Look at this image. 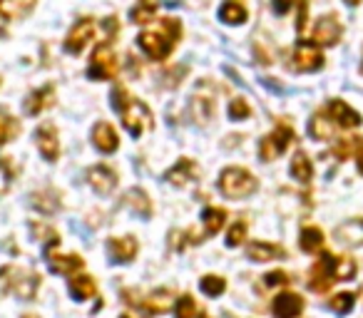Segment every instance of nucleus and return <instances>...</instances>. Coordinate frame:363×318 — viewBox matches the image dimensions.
I'll return each mask as SVG.
<instances>
[{"label":"nucleus","mask_w":363,"mask_h":318,"mask_svg":"<svg viewBox=\"0 0 363 318\" xmlns=\"http://www.w3.org/2000/svg\"><path fill=\"white\" fill-rule=\"evenodd\" d=\"M48 266L52 273H62V276H75L82 266H85V259L77 256V254H57L55 249H48L45 251Z\"/></svg>","instance_id":"4468645a"},{"label":"nucleus","mask_w":363,"mask_h":318,"mask_svg":"<svg viewBox=\"0 0 363 318\" xmlns=\"http://www.w3.org/2000/svg\"><path fill=\"white\" fill-rule=\"evenodd\" d=\"M120 318H132V316H130V313H122V316H120Z\"/></svg>","instance_id":"8fccbe9b"},{"label":"nucleus","mask_w":363,"mask_h":318,"mask_svg":"<svg viewBox=\"0 0 363 318\" xmlns=\"http://www.w3.org/2000/svg\"><path fill=\"white\" fill-rule=\"evenodd\" d=\"M326 115L336 122V127H343V130H353V127L361 125V115H358L351 105H346L343 100H331V102H328Z\"/></svg>","instance_id":"6ab92c4d"},{"label":"nucleus","mask_w":363,"mask_h":318,"mask_svg":"<svg viewBox=\"0 0 363 318\" xmlns=\"http://www.w3.org/2000/svg\"><path fill=\"white\" fill-rule=\"evenodd\" d=\"M70 293L75 301H87V298H92L97 293L95 278L87 276V273H75V276L70 278Z\"/></svg>","instance_id":"cd10ccee"},{"label":"nucleus","mask_w":363,"mask_h":318,"mask_svg":"<svg viewBox=\"0 0 363 318\" xmlns=\"http://www.w3.org/2000/svg\"><path fill=\"white\" fill-rule=\"evenodd\" d=\"M174 313H177V318H207V313L197 306V301H194L189 293H184L182 298H177Z\"/></svg>","instance_id":"c9c22d12"},{"label":"nucleus","mask_w":363,"mask_h":318,"mask_svg":"<svg viewBox=\"0 0 363 318\" xmlns=\"http://www.w3.org/2000/svg\"><path fill=\"white\" fill-rule=\"evenodd\" d=\"M356 276V261L348 256H336V281H351Z\"/></svg>","instance_id":"ea45409f"},{"label":"nucleus","mask_w":363,"mask_h":318,"mask_svg":"<svg viewBox=\"0 0 363 318\" xmlns=\"http://www.w3.org/2000/svg\"><path fill=\"white\" fill-rule=\"evenodd\" d=\"M249 11L244 0H224L222 8H219V21L227 23V25H242L247 23Z\"/></svg>","instance_id":"5701e85b"},{"label":"nucleus","mask_w":363,"mask_h":318,"mask_svg":"<svg viewBox=\"0 0 363 318\" xmlns=\"http://www.w3.org/2000/svg\"><path fill=\"white\" fill-rule=\"evenodd\" d=\"M272 311L277 318H298L303 313V298L298 293L291 291H284L274 298L272 303Z\"/></svg>","instance_id":"aec40b11"},{"label":"nucleus","mask_w":363,"mask_h":318,"mask_svg":"<svg viewBox=\"0 0 363 318\" xmlns=\"http://www.w3.org/2000/svg\"><path fill=\"white\" fill-rule=\"evenodd\" d=\"M87 75H90V80H115L117 55L110 40L100 42V45L95 47V52H92V57H90V65H87Z\"/></svg>","instance_id":"423d86ee"},{"label":"nucleus","mask_w":363,"mask_h":318,"mask_svg":"<svg viewBox=\"0 0 363 318\" xmlns=\"http://www.w3.org/2000/svg\"><path fill=\"white\" fill-rule=\"evenodd\" d=\"M18 174V164L13 157H0V197H6L13 187V179Z\"/></svg>","instance_id":"72a5a7b5"},{"label":"nucleus","mask_w":363,"mask_h":318,"mask_svg":"<svg viewBox=\"0 0 363 318\" xmlns=\"http://www.w3.org/2000/svg\"><path fill=\"white\" fill-rule=\"evenodd\" d=\"M122 202L127 204V207L132 209V212L137 214V217H142V219H150L152 217V212H155V209H152V199L147 197V192L145 189H130V192L125 194V199H122Z\"/></svg>","instance_id":"b1692460"},{"label":"nucleus","mask_w":363,"mask_h":318,"mask_svg":"<svg viewBox=\"0 0 363 318\" xmlns=\"http://www.w3.org/2000/svg\"><path fill=\"white\" fill-rule=\"evenodd\" d=\"M294 140H296V132H294V127L286 125V122H279V125L274 127V130L269 132L262 142H259V154H262L264 162H272V159L281 157L284 152L291 147Z\"/></svg>","instance_id":"39448f33"},{"label":"nucleus","mask_w":363,"mask_h":318,"mask_svg":"<svg viewBox=\"0 0 363 318\" xmlns=\"http://www.w3.org/2000/svg\"><path fill=\"white\" fill-rule=\"evenodd\" d=\"M102 28H105V33H107L105 40H110V42H112V38L120 33V23H117V18H105V21H102Z\"/></svg>","instance_id":"c03bdc74"},{"label":"nucleus","mask_w":363,"mask_h":318,"mask_svg":"<svg viewBox=\"0 0 363 318\" xmlns=\"http://www.w3.org/2000/svg\"><path fill=\"white\" fill-rule=\"evenodd\" d=\"M140 251V242L135 237H112L107 242V254L115 263H130Z\"/></svg>","instance_id":"f3484780"},{"label":"nucleus","mask_w":363,"mask_h":318,"mask_svg":"<svg viewBox=\"0 0 363 318\" xmlns=\"http://www.w3.org/2000/svg\"><path fill=\"white\" fill-rule=\"evenodd\" d=\"M341 23H338L336 16H323L316 21V25H313V33H311V40L316 42V45H336L338 40H341Z\"/></svg>","instance_id":"2eb2a0df"},{"label":"nucleus","mask_w":363,"mask_h":318,"mask_svg":"<svg viewBox=\"0 0 363 318\" xmlns=\"http://www.w3.org/2000/svg\"><path fill=\"white\" fill-rule=\"evenodd\" d=\"M289 283V273L286 271H269L264 276V286L274 288V286H286Z\"/></svg>","instance_id":"37998d69"},{"label":"nucleus","mask_w":363,"mask_h":318,"mask_svg":"<svg viewBox=\"0 0 363 318\" xmlns=\"http://www.w3.org/2000/svg\"><path fill=\"white\" fill-rule=\"evenodd\" d=\"M227 224V212L222 207H207L202 212V227H204V237H217L219 232Z\"/></svg>","instance_id":"a878e982"},{"label":"nucleus","mask_w":363,"mask_h":318,"mask_svg":"<svg viewBox=\"0 0 363 318\" xmlns=\"http://www.w3.org/2000/svg\"><path fill=\"white\" fill-rule=\"evenodd\" d=\"M199 291L209 298L222 296V293L227 291V278L217 276V273H207V276H202V281H199Z\"/></svg>","instance_id":"e433bc0d"},{"label":"nucleus","mask_w":363,"mask_h":318,"mask_svg":"<svg viewBox=\"0 0 363 318\" xmlns=\"http://www.w3.org/2000/svg\"><path fill=\"white\" fill-rule=\"evenodd\" d=\"M40 273L21 266H6L0 268V288L6 293H16L23 301H33L40 291Z\"/></svg>","instance_id":"7ed1b4c3"},{"label":"nucleus","mask_w":363,"mask_h":318,"mask_svg":"<svg viewBox=\"0 0 363 318\" xmlns=\"http://www.w3.org/2000/svg\"><path fill=\"white\" fill-rule=\"evenodd\" d=\"M348 3H351V6H358V3H361V0H348Z\"/></svg>","instance_id":"09e8293b"},{"label":"nucleus","mask_w":363,"mask_h":318,"mask_svg":"<svg viewBox=\"0 0 363 318\" xmlns=\"http://www.w3.org/2000/svg\"><path fill=\"white\" fill-rule=\"evenodd\" d=\"M33 207L43 214H55L57 209L62 207L60 192H55V189H43V192H35L33 194Z\"/></svg>","instance_id":"c756f323"},{"label":"nucleus","mask_w":363,"mask_h":318,"mask_svg":"<svg viewBox=\"0 0 363 318\" xmlns=\"http://www.w3.org/2000/svg\"><path fill=\"white\" fill-rule=\"evenodd\" d=\"M298 244H301V249L306 254H318L323 249V244H326V239H323V232L318 227H303Z\"/></svg>","instance_id":"473e14b6"},{"label":"nucleus","mask_w":363,"mask_h":318,"mask_svg":"<svg viewBox=\"0 0 363 318\" xmlns=\"http://www.w3.org/2000/svg\"><path fill=\"white\" fill-rule=\"evenodd\" d=\"M23 318H40V316H35V313H26Z\"/></svg>","instance_id":"de8ad7c7"},{"label":"nucleus","mask_w":363,"mask_h":318,"mask_svg":"<svg viewBox=\"0 0 363 318\" xmlns=\"http://www.w3.org/2000/svg\"><path fill=\"white\" fill-rule=\"evenodd\" d=\"M92 144H95L102 154H112V152H117V147H120V135H117V130L110 122H97V125L92 127Z\"/></svg>","instance_id":"412c9836"},{"label":"nucleus","mask_w":363,"mask_h":318,"mask_svg":"<svg viewBox=\"0 0 363 318\" xmlns=\"http://www.w3.org/2000/svg\"><path fill=\"white\" fill-rule=\"evenodd\" d=\"M214 115H217V95L212 92V85L204 80L192 97V117L199 125H209Z\"/></svg>","instance_id":"1a4fd4ad"},{"label":"nucleus","mask_w":363,"mask_h":318,"mask_svg":"<svg viewBox=\"0 0 363 318\" xmlns=\"http://www.w3.org/2000/svg\"><path fill=\"white\" fill-rule=\"evenodd\" d=\"M127 303L140 308L145 316H155V313H167L169 308H174L177 298L172 288H157V291L147 293V298H127Z\"/></svg>","instance_id":"6e6552de"},{"label":"nucleus","mask_w":363,"mask_h":318,"mask_svg":"<svg viewBox=\"0 0 363 318\" xmlns=\"http://www.w3.org/2000/svg\"><path fill=\"white\" fill-rule=\"evenodd\" d=\"M95 33H97V23L92 21V18H80V21L70 28V33H67L65 50L70 52V55H80V52L90 45Z\"/></svg>","instance_id":"9d476101"},{"label":"nucleus","mask_w":363,"mask_h":318,"mask_svg":"<svg viewBox=\"0 0 363 318\" xmlns=\"http://www.w3.org/2000/svg\"><path fill=\"white\" fill-rule=\"evenodd\" d=\"M358 142H361V137H343V140H336V144H333V154H336L338 159H348L351 154H356Z\"/></svg>","instance_id":"4c0bfd02"},{"label":"nucleus","mask_w":363,"mask_h":318,"mask_svg":"<svg viewBox=\"0 0 363 318\" xmlns=\"http://www.w3.org/2000/svg\"><path fill=\"white\" fill-rule=\"evenodd\" d=\"M356 162H358V169H361V174H363V140L358 142V149H356Z\"/></svg>","instance_id":"49530a36"},{"label":"nucleus","mask_w":363,"mask_h":318,"mask_svg":"<svg viewBox=\"0 0 363 318\" xmlns=\"http://www.w3.org/2000/svg\"><path fill=\"white\" fill-rule=\"evenodd\" d=\"M35 144L48 162H57V157H60V140H57V127L52 125V122H43V125L38 127Z\"/></svg>","instance_id":"f8f14e48"},{"label":"nucleus","mask_w":363,"mask_h":318,"mask_svg":"<svg viewBox=\"0 0 363 318\" xmlns=\"http://www.w3.org/2000/svg\"><path fill=\"white\" fill-rule=\"evenodd\" d=\"M291 0H274L272 3V8H274V13H279V16H284V13H289L291 11Z\"/></svg>","instance_id":"a18cd8bd"},{"label":"nucleus","mask_w":363,"mask_h":318,"mask_svg":"<svg viewBox=\"0 0 363 318\" xmlns=\"http://www.w3.org/2000/svg\"><path fill=\"white\" fill-rule=\"evenodd\" d=\"M308 132H311L313 140H321V142L333 140V135H336V122H333L326 112H316V115L311 117V122H308Z\"/></svg>","instance_id":"393cba45"},{"label":"nucleus","mask_w":363,"mask_h":318,"mask_svg":"<svg viewBox=\"0 0 363 318\" xmlns=\"http://www.w3.org/2000/svg\"><path fill=\"white\" fill-rule=\"evenodd\" d=\"M247 232H249L247 219H237V222L232 224V229L227 232V246H239V244H244Z\"/></svg>","instance_id":"58836bf2"},{"label":"nucleus","mask_w":363,"mask_h":318,"mask_svg":"<svg viewBox=\"0 0 363 318\" xmlns=\"http://www.w3.org/2000/svg\"><path fill=\"white\" fill-rule=\"evenodd\" d=\"M336 239L346 246H361L363 244V219H351L336 229Z\"/></svg>","instance_id":"bb28decb"},{"label":"nucleus","mask_w":363,"mask_h":318,"mask_svg":"<svg viewBox=\"0 0 363 318\" xmlns=\"http://www.w3.org/2000/svg\"><path fill=\"white\" fill-rule=\"evenodd\" d=\"M291 177L296 179V182H301V184L311 182L313 164H311V159H308L306 152H296V154H294V159H291Z\"/></svg>","instance_id":"2f4dec72"},{"label":"nucleus","mask_w":363,"mask_h":318,"mask_svg":"<svg viewBox=\"0 0 363 318\" xmlns=\"http://www.w3.org/2000/svg\"><path fill=\"white\" fill-rule=\"evenodd\" d=\"M57 100V90L55 85H43L40 90H33L26 100V115L30 117H38L43 115L45 110H50Z\"/></svg>","instance_id":"a211bd4d"},{"label":"nucleus","mask_w":363,"mask_h":318,"mask_svg":"<svg viewBox=\"0 0 363 318\" xmlns=\"http://www.w3.org/2000/svg\"><path fill=\"white\" fill-rule=\"evenodd\" d=\"M87 184H90L97 194L107 197V194H112L117 187V172L110 164H95V167L87 169Z\"/></svg>","instance_id":"ddd939ff"},{"label":"nucleus","mask_w":363,"mask_h":318,"mask_svg":"<svg viewBox=\"0 0 363 318\" xmlns=\"http://www.w3.org/2000/svg\"><path fill=\"white\" fill-rule=\"evenodd\" d=\"M356 303V296L353 293H336L333 298H328V308L333 313H348Z\"/></svg>","instance_id":"a19ab883"},{"label":"nucleus","mask_w":363,"mask_h":318,"mask_svg":"<svg viewBox=\"0 0 363 318\" xmlns=\"http://www.w3.org/2000/svg\"><path fill=\"white\" fill-rule=\"evenodd\" d=\"M197 177H199V164L194 162V159H189V157H182L179 162H177L174 167L164 174L167 182L174 184V187H179V189L189 187Z\"/></svg>","instance_id":"dca6fc26"},{"label":"nucleus","mask_w":363,"mask_h":318,"mask_svg":"<svg viewBox=\"0 0 363 318\" xmlns=\"http://www.w3.org/2000/svg\"><path fill=\"white\" fill-rule=\"evenodd\" d=\"M35 8V0H0V16L8 21H21Z\"/></svg>","instance_id":"c85d7f7f"},{"label":"nucleus","mask_w":363,"mask_h":318,"mask_svg":"<svg viewBox=\"0 0 363 318\" xmlns=\"http://www.w3.org/2000/svg\"><path fill=\"white\" fill-rule=\"evenodd\" d=\"M112 107L120 112L122 125H125V130L130 132L132 137H142L147 130L155 127V117H152L150 107L142 100H135L122 85H117L115 90H112Z\"/></svg>","instance_id":"f03ea898"},{"label":"nucleus","mask_w":363,"mask_h":318,"mask_svg":"<svg viewBox=\"0 0 363 318\" xmlns=\"http://www.w3.org/2000/svg\"><path fill=\"white\" fill-rule=\"evenodd\" d=\"M249 115H252V107H249V102L244 100V97L232 100V105H229V120L242 122V120H249Z\"/></svg>","instance_id":"79ce46f5"},{"label":"nucleus","mask_w":363,"mask_h":318,"mask_svg":"<svg viewBox=\"0 0 363 318\" xmlns=\"http://www.w3.org/2000/svg\"><path fill=\"white\" fill-rule=\"evenodd\" d=\"M257 189H259L257 177L244 167H227L219 174V192L229 199H247Z\"/></svg>","instance_id":"20e7f679"},{"label":"nucleus","mask_w":363,"mask_h":318,"mask_svg":"<svg viewBox=\"0 0 363 318\" xmlns=\"http://www.w3.org/2000/svg\"><path fill=\"white\" fill-rule=\"evenodd\" d=\"M18 135H21V122L13 115H8L6 110H0V147L13 142Z\"/></svg>","instance_id":"f704fd0d"},{"label":"nucleus","mask_w":363,"mask_h":318,"mask_svg":"<svg viewBox=\"0 0 363 318\" xmlns=\"http://www.w3.org/2000/svg\"><path fill=\"white\" fill-rule=\"evenodd\" d=\"M247 256L252 259V261H274V259L286 256V249L272 242H252L247 246Z\"/></svg>","instance_id":"4be33fe9"},{"label":"nucleus","mask_w":363,"mask_h":318,"mask_svg":"<svg viewBox=\"0 0 363 318\" xmlns=\"http://www.w3.org/2000/svg\"><path fill=\"white\" fill-rule=\"evenodd\" d=\"M182 38V23L177 18H162L157 25L147 28V30L140 33L137 38V45L142 47L150 60H167V57L174 52L177 42Z\"/></svg>","instance_id":"f257e3e1"},{"label":"nucleus","mask_w":363,"mask_h":318,"mask_svg":"<svg viewBox=\"0 0 363 318\" xmlns=\"http://www.w3.org/2000/svg\"><path fill=\"white\" fill-rule=\"evenodd\" d=\"M294 70L298 72H313L323 67V55H321V45H316L313 40H301L294 47Z\"/></svg>","instance_id":"9b49d317"},{"label":"nucleus","mask_w":363,"mask_h":318,"mask_svg":"<svg viewBox=\"0 0 363 318\" xmlns=\"http://www.w3.org/2000/svg\"><path fill=\"white\" fill-rule=\"evenodd\" d=\"M331 283H336V256L321 254V259L313 263L311 273H308V288L316 293H326Z\"/></svg>","instance_id":"0eeeda50"},{"label":"nucleus","mask_w":363,"mask_h":318,"mask_svg":"<svg viewBox=\"0 0 363 318\" xmlns=\"http://www.w3.org/2000/svg\"><path fill=\"white\" fill-rule=\"evenodd\" d=\"M157 11H160V0H137V6L130 11V18L135 25H147L155 21Z\"/></svg>","instance_id":"7c9ffc66"}]
</instances>
